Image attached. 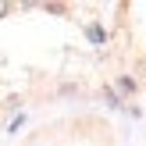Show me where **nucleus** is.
I'll return each mask as SVG.
<instances>
[{
    "mask_svg": "<svg viewBox=\"0 0 146 146\" xmlns=\"http://www.w3.org/2000/svg\"><path fill=\"white\" fill-rule=\"evenodd\" d=\"M135 75H143V78H146V57H143L139 64H135Z\"/></svg>",
    "mask_w": 146,
    "mask_h": 146,
    "instance_id": "f257e3e1",
    "label": "nucleus"
},
{
    "mask_svg": "<svg viewBox=\"0 0 146 146\" xmlns=\"http://www.w3.org/2000/svg\"><path fill=\"white\" fill-rule=\"evenodd\" d=\"M7 11H11V4H0V14H7Z\"/></svg>",
    "mask_w": 146,
    "mask_h": 146,
    "instance_id": "f03ea898",
    "label": "nucleus"
}]
</instances>
